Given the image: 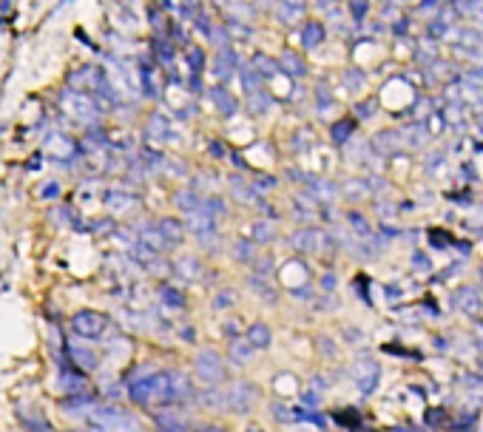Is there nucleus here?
Segmentation results:
<instances>
[{"label": "nucleus", "instance_id": "obj_1", "mask_svg": "<svg viewBox=\"0 0 483 432\" xmlns=\"http://www.w3.org/2000/svg\"><path fill=\"white\" fill-rule=\"evenodd\" d=\"M191 398H193V387L182 370L154 373V404L157 407H174V404H185Z\"/></svg>", "mask_w": 483, "mask_h": 432}, {"label": "nucleus", "instance_id": "obj_2", "mask_svg": "<svg viewBox=\"0 0 483 432\" xmlns=\"http://www.w3.org/2000/svg\"><path fill=\"white\" fill-rule=\"evenodd\" d=\"M193 370H196V379L205 387H219L225 381V376H228V364L217 350H199L196 358H193Z\"/></svg>", "mask_w": 483, "mask_h": 432}, {"label": "nucleus", "instance_id": "obj_3", "mask_svg": "<svg viewBox=\"0 0 483 432\" xmlns=\"http://www.w3.org/2000/svg\"><path fill=\"white\" fill-rule=\"evenodd\" d=\"M89 418L103 432H140V424H136V418L128 415L120 407H94Z\"/></svg>", "mask_w": 483, "mask_h": 432}, {"label": "nucleus", "instance_id": "obj_4", "mask_svg": "<svg viewBox=\"0 0 483 432\" xmlns=\"http://www.w3.org/2000/svg\"><path fill=\"white\" fill-rule=\"evenodd\" d=\"M60 106H63V111H65L68 117H75V120H80V122H86V125L97 122V117H100V111H103L91 94H80V91H72V89L60 94Z\"/></svg>", "mask_w": 483, "mask_h": 432}, {"label": "nucleus", "instance_id": "obj_5", "mask_svg": "<svg viewBox=\"0 0 483 432\" xmlns=\"http://www.w3.org/2000/svg\"><path fill=\"white\" fill-rule=\"evenodd\" d=\"M105 83H108V77H105V71L100 65H86V68L75 71V75H68V86H72V91L91 94V97H97L105 89Z\"/></svg>", "mask_w": 483, "mask_h": 432}, {"label": "nucleus", "instance_id": "obj_6", "mask_svg": "<svg viewBox=\"0 0 483 432\" xmlns=\"http://www.w3.org/2000/svg\"><path fill=\"white\" fill-rule=\"evenodd\" d=\"M259 398V390L250 381H239L225 390V412H247Z\"/></svg>", "mask_w": 483, "mask_h": 432}, {"label": "nucleus", "instance_id": "obj_7", "mask_svg": "<svg viewBox=\"0 0 483 432\" xmlns=\"http://www.w3.org/2000/svg\"><path fill=\"white\" fill-rule=\"evenodd\" d=\"M108 327V319L97 310H80L72 316V330L80 336V338H100L103 330Z\"/></svg>", "mask_w": 483, "mask_h": 432}, {"label": "nucleus", "instance_id": "obj_8", "mask_svg": "<svg viewBox=\"0 0 483 432\" xmlns=\"http://www.w3.org/2000/svg\"><path fill=\"white\" fill-rule=\"evenodd\" d=\"M290 245L302 253H321V250H330V236L324 231H316V228H304V231H296L290 236Z\"/></svg>", "mask_w": 483, "mask_h": 432}, {"label": "nucleus", "instance_id": "obj_9", "mask_svg": "<svg viewBox=\"0 0 483 432\" xmlns=\"http://www.w3.org/2000/svg\"><path fill=\"white\" fill-rule=\"evenodd\" d=\"M353 379H356L359 390H361L364 395H370V393L375 390V384H378V364L370 362V358H364V362H359V364L353 367Z\"/></svg>", "mask_w": 483, "mask_h": 432}, {"label": "nucleus", "instance_id": "obj_10", "mask_svg": "<svg viewBox=\"0 0 483 432\" xmlns=\"http://www.w3.org/2000/svg\"><path fill=\"white\" fill-rule=\"evenodd\" d=\"M128 398H131L136 407H151V404H154V376L136 379V381L128 387Z\"/></svg>", "mask_w": 483, "mask_h": 432}, {"label": "nucleus", "instance_id": "obj_11", "mask_svg": "<svg viewBox=\"0 0 483 432\" xmlns=\"http://www.w3.org/2000/svg\"><path fill=\"white\" fill-rule=\"evenodd\" d=\"M157 426H160V432H188V418L179 409L165 407L157 412Z\"/></svg>", "mask_w": 483, "mask_h": 432}, {"label": "nucleus", "instance_id": "obj_12", "mask_svg": "<svg viewBox=\"0 0 483 432\" xmlns=\"http://www.w3.org/2000/svg\"><path fill=\"white\" fill-rule=\"evenodd\" d=\"M46 154H49L51 160H72V154H75V142L68 139V136H63V134H51V136L46 139Z\"/></svg>", "mask_w": 483, "mask_h": 432}, {"label": "nucleus", "instance_id": "obj_13", "mask_svg": "<svg viewBox=\"0 0 483 432\" xmlns=\"http://www.w3.org/2000/svg\"><path fill=\"white\" fill-rule=\"evenodd\" d=\"M182 225H185V231H193L196 236H211V234H217V220H211V216L202 213V210L185 216Z\"/></svg>", "mask_w": 483, "mask_h": 432}, {"label": "nucleus", "instance_id": "obj_14", "mask_svg": "<svg viewBox=\"0 0 483 432\" xmlns=\"http://www.w3.org/2000/svg\"><path fill=\"white\" fill-rule=\"evenodd\" d=\"M233 68H236V51H233L231 46L219 49L217 57H214V75H217L219 80H231Z\"/></svg>", "mask_w": 483, "mask_h": 432}, {"label": "nucleus", "instance_id": "obj_15", "mask_svg": "<svg viewBox=\"0 0 483 432\" xmlns=\"http://www.w3.org/2000/svg\"><path fill=\"white\" fill-rule=\"evenodd\" d=\"M228 352H231V364H236V367H247L253 362V347L247 344V338H239V336L231 338Z\"/></svg>", "mask_w": 483, "mask_h": 432}, {"label": "nucleus", "instance_id": "obj_16", "mask_svg": "<svg viewBox=\"0 0 483 432\" xmlns=\"http://www.w3.org/2000/svg\"><path fill=\"white\" fill-rule=\"evenodd\" d=\"M157 231L162 234V239L168 245H179L185 239V225L179 220H174V216H162V220L157 222Z\"/></svg>", "mask_w": 483, "mask_h": 432}, {"label": "nucleus", "instance_id": "obj_17", "mask_svg": "<svg viewBox=\"0 0 483 432\" xmlns=\"http://www.w3.org/2000/svg\"><path fill=\"white\" fill-rule=\"evenodd\" d=\"M174 273H176L179 279H185V281H199V279H202V273H205V267H202V262H199V259H193V256H182V259H176V262H174Z\"/></svg>", "mask_w": 483, "mask_h": 432}, {"label": "nucleus", "instance_id": "obj_18", "mask_svg": "<svg viewBox=\"0 0 483 432\" xmlns=\"http://www.w3.org/2000/svg\"><path fill=\"white\" fill-rule=\"evenodd\" d=\"M68 358H72V364H77L80 370H97V364H100L97 352L89 350V347H80V344L68 347Z\"/></svg>", "mask_w": 483, "mask_h": 432}, {"label": "nucleus", "instance_id": "obj_19", "mask_svg": "<svg viewBox=\"0 0 483 432\" xmlns=\"http://www.w3.org/2000/svg\"><path fill=\"white\" fill-rule=\"evenodd\" d=\"M57 381H60V387H63L65 393H72V398H75V395H83V393H86V387H89V381H86L80 373L68 370V367H63V370H60V379H57Z\"/></svg>", "mask_w": 483, "mask_h": 432}, {"label": "nucleus", "instance_id": "obj_20", "mask_svg": "<svg viewBox=\"0 0 483 432\" xmlns=\"http://www.w3.org/2000/svg\"><path fill=\"white\" fill-rule=\"evenodd\" d=\"M231 191H233V196H236L242 205H256V208L262 205V193H259L250 182H242L239 177L231 179Z\"/></svg>", "mask_w": 483, "mask_h": 432}, {"label": "nucleus", "instance_id": "obj_21", "mask_svg": "<svg viewBox=\"0 0 483 432\" xmlns=\"http://www.w3.org/2000/svg\"><path fill=\"white\" fill-rule=\"evenodd\" d=\"M18 418H20V424H23L29 432H51V426H49V421L43 418L40 409L23 407V409H18Z\"/></svg>", "mask_w": 483, "mask_h": 432}, {"label": "nucleus", "instance_id": "obj_22", "mask_svg": "<svg viewBox=\"0 0 483 432\" xmlns=\"http://www.w3.org/2000/svg\"><path fill=\"white\" fill-rule=\"evenodd\" d=\"M208 97H211V103L219 108V114H225V117H233L236 114V108H239V103L231 97V91H225L222 86H217V89H208Z\"/></svg>", "mask_w": 483, "mask_h": 432}, {"label": "nucleus", "instance_id": "obj_23", "mask_svg": "<svg viewBox=\"0 0 483 432\" xmlns=\"http://www.w3.org/2000/svg\"><path fill=\"white\" fill-rule=\"evenodd\" d=\"M270 341H273V333H270L267 324L256 322V324L247 327V344H250L253 350H264V347H270Z\"/></svg>", "mask_w": 483, "mask_h": 432}, {"label": "nucleus", "instance_id": "obj_24", "mask_svg": "<svg viewBox=\"0 0 483 432\" xmlns=\"http://www.w3.org/2000/svg\"><path fill=\"white\" fill-rule=\"evenodd\" d=\"M136 242L146 245V248H148L151 253H157V256L168 250V242L162 239V234H160L157 228H143V231H140V239H136Z\"/></svg>", "mask_w": 483, "mask_h": 432}, {"label": "nucleus", "instance_id": "obj_25", "mask_svg": "<svg viewBox=\"0 0 483 432\" xmlns=\"http://www.w3.org/2000/svg\"><path fill=\"white\" fill-rule=\"evenodd\" d=\"M146 134L151 136V139H157V142H162V139H168L171 136V125H168V117L165 114H151L148 117V128H146Z\"/></svg>", "mask_w": 483, "mask_h": 432}, {"label": "nucleus", "instance_id": "obj_26", "mask_svg": "<svg viewBox=\"0 0 483 432\" xmlns=\"http://www.w3.org/2000/svg\"><path fill=\"white\" fill-rule=\"evenodd\" d=\"M105 205H108L111 210L122 213V210H128V208L136 205V193H134V191H111V193L105 196Z\"/></svg>", "mask_w": 483, "mask_h": 432}, {"label": "nucleus", "instance_id": "obj_27", "mask_svg": "<svg viewBox=\"0 0 483 432\" xmlns=\"http://www.w3.org/2000/svg\"><path fill=\"white\" fill-rule=\"evenodd\" d=\"M279 71H285V75H290V77H302L307 68H304V60L296 51H285L279 57Z\"/></svg>", "mask_w": 483, "mask_h": 432}, {"label": "nucleus", "instance_id": "obj_28", "mask_svg": "<svg viewBox=\"0 0 483 432\" xmlns=\"http://www.w3.org/2000/svg\"><path fill=\"white\" fill-rule=\"evenodd\" d=\"M174 205H176L179 210H185V216H191V213H196V210H199L202 199L196 196V191H193V188H188V191H176V193H174Z\"/></svg>", "mask_w": 483, "mask_h": 432}, {"label": "nucleus", "instance_id": "obj_29", "mask_svg": "<svg viewBox=\"0 0 483 432\" xmlns=\"http://www.w3.org/2000/svg\"><path fill=\"white\" fill-rule=\"evenodd\" d=\"M196 401L205 404V407H211V409H225V390H219V387H205L196 395Z\"/></svg>", "mask_w": 483, "mask_h": 432}, {"label": "nucleus", "instance_id": "obj_30", "mask_svg": "<svg viewBox=\"0 0 483 432\" xmlns=\"http://www.w3.org/2000/svg\"><path fill=\"white\" fill-rule=\"evenodd\" d=\"M321 40H324V26L316 23V20L304 23V29H302V43H304V49H316V46H321Z\"/></svg>", "mask_w": 483, "mask_h": 432}, {"label": "nucleus", "instance_id": "obj_31", "mask_svg": "<svg viewBox=\"0 0 483 432\" xmlns=\"http://www.w3.org/2000/svg\"><path fill=\"white\" fill-rule=\"evenodd\" d=\"M302 12H304L302 4H279V6H276V15H279V20L285 26H296V20L302 18Z\"/></svg>", "mask_w": 483, "mask_h": 432}, {"label": "nucleus", "instance_id": "obj_32", "mask_svg": "<svg viewBox=\"0 0 483 432\" xmlns=\"http://www.w3.org/2000/svg\"><path fill=\"white\" fill-rule=\"evenodd\" d=\"M253 71H256V75L264 80V77H270V75H276V71H279V63H276V60H270L267 54H256L253 57V65H250Z\"/></svg>", "mask_w": 483, "mask_h": 432}, {"label": "nucleus", "instance_id": "obj_33", "mask_svg": "<svg viewBox=\"0 0 483 432\" xmlns=\"http://www.w3.org/2000/svg\"><path fill=\"white\" fill-rule=\"evenodd\" d=\"M160 302L168 305V307H174V310H182L185 307V296L176 291V287H171V284H162L160 287Z\"/></svg>", "mask_w": 483, "mask_h": 432}, {"label": "nucleus", "instance_id": "obj_34", "mask_svg": "<svg viewBox=\"0 0 483 432\" xmlns=\"http://www.w3.org/2000/svg\"><path fill=\"white\" fill-rule=\"evenodd\" d=\"M307 188H310V193L316 196V202H318V199H321V202H330V199L335 196V188H333L330 182H324V179H310Z\"/></svg>", "mask_w": 483, "mask_h": 432}, {"label": "nucleus", "instance_id": "obj_35", "mask_svg": "<svg viewBox=\"0 0 483 432\" xmlns=\"http://www.w3.org/2000/svg\"><path fill=\"white\" fill-rule=\"evenodd\" d=\"M233 259L236 262H256V245L250 239H242L233 245Z\"/></svg>", "mask_w": 483, "mask_h": 432}, {"label": "nucleus", "instance_id": "obj_36", "mask_svg": "<svg viewBox=\"0 0 483 432\" xmlns=\"http://www.w3.org/2000/svg\"><path fill=\"white\" fill-rule=\"evenodd\" d=\"M353 128H356V122L353 120H338L335 125H333V142H338V146H341V142H347L350 139V134H353Z\"/></svg>", "mask_w": 483, "mask_h": 432}, {"label": "nucleus", "instance_id": "obj_37", "mask_svg": "<svg viewBox=\"0 0 483 432\" xmlns=\"http://www.w3.org/2000/svg\"><path fill=\"white\" fill-rule=\"evenodd\" d=\"M140 83H143V94L146 97H157V86H154V68L151 65H140Z\"/></svg>", "mask_w": 483, "mask_h": 432}, {"label": "nucleus", "instance_id": "obj_38", "mask_svg": "<svg viewBox=\"0 0 483 432\" xmlns=\"http://www.w3.org/2000/svg\"><path fill=\"white\" fill-rule=\"evenodd\" d=\"M242 83H245V91H247V94L262 91V77L256 75V71H253L250 65H245V68H242Z\"/></svg>", "mask_w": 483, "mask_h": 432}, {"label": "nucleus", "instance_id": "obj_39", "mask_svg": "<svg viewBox=\"0 0 483 432\" xmlns=\"http://www.w3.org/2000/svg\"><path fill=\"white\" fill-rule=\"evenodd\" d=\"M273 236H276V231H273L270 222H256L253 231H250V242H253V245H256V242H270Z\"/></svg>", "mask_w": 483, "mask_h": 432}, {"label": "nucleus", "instance_id": "obj_40", "mask_svg": "<svg viewBox=\"0 0 483 432\" xmlns=\"http://www.w3.org/2000/svg\"><path fill=\"white\" fill-rule=\"evenodd\" d=\"M247 108H250V114H264V111L270 108V97H267L264 91H256V94H250Z\"/></svg>", "mask_w": 483, "mask_h": 432}, {"label": "nucleus", "instance_id": "obj_41", "mask_svg": "<svg viewBox=\"0 0 483 432\" xmlns=\"http://www.w3.org/2000/svg\"><path fill=\"white\" fill-rule=\"evenodd\" d=\"M131 259H136V262H140L143 267H148V265L157 259V253H151L146 245H140V242H136V245L131 248Z\"/></svg>", "mask_w": 483, "mask_h": 432}, {"label": "nucleus", "instance_id": "obj_42", "mask_svg": "<svg viewBox=\"0 0 483 432\" xmlns=\"http://www.w3.org/2000/svg\"><path fill=\"white\" fill-rule=\"evenodd\" d=\"M208 37H211V43H214V46H219V49L231 46V32H228L225 26H211Z\"/></svg>", "mask_w": 483, "mask_h": 432}, {"label": "nucleus", "instance_id": "obj_43", "mask_svg": "<svg viewBox=\"0 0 483 432\" xmlns=\"http://www.w3.org/2000/svg\"><path fill=\"white\" fill-rule=\"evenodd\" d=\"M188 65H191V71L193 75H199V71L205 68V54H202V49H188Z\"/></svg>", "mask_w": 483, "mask_h": 432}, {"label": "nucleus", "instance_id": "obj_44", "mask_svg": "<svg viewBox=\"0 0 483 432\" xmlns=\"http://www.w3.org/2000/svg\"><path fill=\"white\" fill-rule=\"evenodd\" d=\"M395 146H398L395 134H378V136H375V148H378V151H384V154H389Z\"/></svg>", "mask_w": 483, "mask_h": 432}, {"label": "nucleus", "instance_id": "obj_45", "mask_svg": "<svg viewBox=\"0 0 483 432\" xmlns=\"http://www.w3.org/2000/svg\"><path fill=\"white\" fill-rule=\"evenodd\" d=\"M157 54H160V60H162L165 65H171V63H174V49H171V43H168V40L157 43Z\"/></svg>", "mask_w": 483, "mask_h": 432}, {"label": "nucleus", "instance_id": "obj_46", "mask_svg": "<svg viewBox=\"0 0 483 432\" xmlns=\"http://www.w3.org/2000/svg\"><path fill=\"white\" fill-rule=\"evenodd\" d=\"M270 270H273V262H270V259H262V262L256 259V262H253V273H256V279H267V276H270Z\"/></svg>", "mask_w": 483, "mask_h": 432}, {"label": "nucleus", "instance_id": "obj_47", "mask_svg": "<svg viewBox=\"0 0 483 432\" xmlns=\"http://www.w3.org/2000/svg\"><path fill=\"white\" fill-rule=\"evenodd\" d=\"M273 415L279 418L282 424H288V421H296V418H293V412H290L285 404H273Z\"/></svg>", "mask_w": 483, "mask_h": 432}, {"label": "nucleus", "instance_id": "obj_48", "mask_svg": "<svg viewBox=\"0 0 483 432\" xmlns=\"http://www.w3.org/2000/svg\"><path fill=\"white\" fill-rule=\"evenodd\" d=\"M148 15H151V23H154V29H157V32H162V34H165V32H168V23H165V18H160V12H157V9H154V6H151V9H148Z\"/></svg>", "mask_w": 483, "mask_h": 432}, {"label": "nucleus", "instance_id": "obj_49", "mask_svg": "<svg viewBox=\"0 0 483 432\" xmlns=\"http://www.w3.org/2000/svg\"><path fill=\"white\" fill-rule=\"evenodd\" d=\"M350 222H353V228H356L359 234H370V228H367V222H364L361 213H350Z\"/></svg>", "mask_w": 483, "mask_h": 432}, {"label": "nucleus", "instance_id": "obj_50", "mask_svg": "<svg viewBox=\"0 0 483 432\" xmlns=\"http://www.w3.org/2000/svg\"><path fill=\"white\" fill-rule=\"evenodd\" d=\"M40 196H43V199H54V196H60V185H57V182L43 185V188H40Z\"/></svg>", "mask_w": 483, "mask_h": 432}, {"label": "nucleus", "instance_id": "obj_51", "mask_svg": "<svg viewBox=\"0 0 483 432\" xmlns=\"http://www.w3.org/2000/svg\"><path fill=\"white\" fill-rule=\"evenodd\" d=\"M208 151L217 157V160H222V157H228V151H225V146H222V142H217V139H211L208 142Z\"/></svg>", "mask_w": 483, "mask_h": 432}, {"label": "nucleus", "instance_id": "obj_52", "mask_svg": "<svg viewBox=\"0 0 483 432\" xmlns=\"http://www.w3.org/2000/svg\"><path fill=\"white\" fill-rule=\"evenodd\" d=\"M148 270H151V273H154V276H165V273H168V270H171V267H168V265H165V262H160V256H157V259H154V262H151V265H148Z\"/></svg>", "mask_w": 483, "mask_h": 432}, {"label": "nucleus", "instance_id": "obj_53", "mask_svg": "<svg viewBox=\"0 0 483 432\" xmlns=\"http://www.w3.org/2000/svg\"><path fill=\"white\" fill-rule=\"evenodd\" d=\"M196 29H199L202 34H208V32H211V20L205 18V15H199V18H196Z\"/></svg>", "mask_w": 483, "mask_h": 432}, {"label": "nucleus", "instance_id": "obj_54", "mask_svg": "<svg viewBox=\"0 0 483 432\" xmlns=\"http://www.w3.org/2000/svg\"><path fill=\"white\" fill-rule=\"evenodd\" d=\"M373 108H375V103H373V100H370V103H361V106H359V108H356V111H359V117H361V120H364V117H370V111H373Z\"/></svg>", "mask_w": 483, "mask_h": 432}, {"label": "nucleus", "instance_id": "obj_55", "mask_svg": "<svg viewBox=\"0 0 483 432\" xmlns=\"http://www.w3.org/2000/svg\"><path fill=\"white\" fill-rule=\"evenodd\" d=\"M350 9H353V15H356L359 20H361V18H364V12H367V6H364V4H353Z\"/></svg>", "mask_w": 483, "mask_h": 432}, {"label": "nucleus", "instance_id": "obj_56", "mask_svg": "<svg viewBox=\"0 0 483 432\" xmlns=\"http://www.w3.org/2000/svg\"><path fill=\"white\" fill-rule=\"evenodd\" d=\"M199 432H228L225 426H217V424H208V426H199Z\"/></svg>", "mask_w": 483, "mask_h": 432}, {"label": "nucleus", "instance_id": "obj_57", "mask_svg": "<svg viewBox=\"0 0 483 432\" xmlns=\"http://www.w3.org/2000/svg\"><path fill=\"white\" fill-rule=\"evenodd\" d=\"M108 225H111V222H108V220H103V222H97V228H91V231H97V234H105V231H108Z\"/></svg>", "mask_w": 483, "mask_h": 432}, {"label": "nucleus", "instance_id": "obj_58", "mask_svg": "<svg viewBox=\"0 0 483 432\" xmlns=\"http://www.w3.org/2000/svg\"><path fill=\"white\" fill-rule=\"evenodd\" d=\"M247 432H259V429H247Z\"/></svg>", "mask_w": 483, "mask_h": 432}]
</instances>
